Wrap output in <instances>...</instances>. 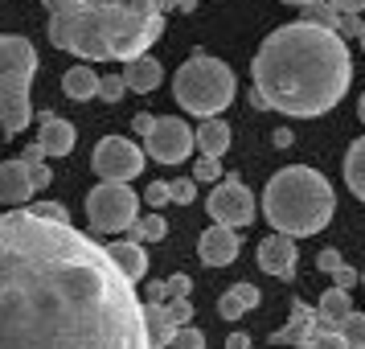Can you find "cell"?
I'll return each mask as SVG.
<instances>
[{"mask_svg": "<svg viewBox=\"0 0 365 349\" xmlns=\"http://www.w3.org/2000/svg\"><path fill=\"white\" fill-rule=\"evenodd\" d=\"M168 349H205V333L193 329V325H185V329H177V337L168 341Z\"/></svg>", "mask_w": 365, "mask_h": 349, "instance_id": "28", "label": "cell"}, {"mask_svg": "<svg viewBox=\"0 0 365 349\" xmlns=\"http://www.w3.org/2000/svg\"><path fill=\"white\" fill-rule=\"evenodd\" d=\"M144 140H148V156L160 161V165H181L193 152V128L177 116H165V119L156 116V123H152V132Z\"/></svg>", "mask_w": 365, "mask_h": 349, "instance_id": "10", "label": "cell"}, {"mask_svg": "<svg viewBox=\"0 0 365 349\" xmlns=\"http://www.w3.org/2000/svg\"><path fill=\"white\" fill-rule=\"evenodd\" d=\"M238 247H242V238H238V231H230V226H210V231L201 234L197 243V255L201 263L210 267H226L238 255Z\"/></svg>", "mask_w": 365, "mask_h": 349, "instance_id": "12", "label": "cell"}, {"mask_svg": "<svg viewBox=\"0 0 365 349\" xmlns=\"http://www.w3.org/2000/svg\"><path fill=\"white\" fill-rule=\"evenodd\" d=\"M226 349H250V337L247 333H230L226 337Z\"/></svg>", "mask_w": 365, "mask_h": 349, "instance_id": "42", "label": "cell"}, {"mask_svg": "<svg viewBox=\"0 0 365 349\" xmlns=\"http://www.w3.org/2000/svg\"><path fill=\"white\" fill-rule=\"evenodd\" d=\"M29 214H37V218H50V222H70L66 206H58V201H37V206H29Z\"/></svg>", "mask_w": 365, "mask_h": 349, "instance_id": "32", "label": "cell"}, {"mask_svg": "<svg viewBox=\"0 0 365 349\" xmlns=\"http://www.w3.org/2000/svg\"><path fill=\"white\" fill-rule=\"evenodd\" d=\"M234 70L222 62V58H210V54H193L177 74H173V95L185 111H193L201 119H217V111H226L234 103Z\"/></svg>", "mask_w": 365, "mask_h": 349, "instance_id": "5", "label": "cell"}, {"mask_svg": "<svg viewBox=\"0 0 365 349\" xmlns=\"http://www.w3.org/2000/svg\"><path fill=\"white\" fill-rule=\"evenodd\" d=\"M168 316L177 320V329H185V325L193 320V304H189V300H168Z\"/></svg>", "mask_w": 365, "mask_h": 349, "instance_id": "34", "label": "cell"}, {"mask_svg": "<svg viewBox=\"0 0 365 349\" xmlns=\"http://www.w3.org/2000/svg\"><path fill=\"white\" fill-rule=\"evenodd\" d=\"M345 181H349V189L365 201V136L353 140L349 152H345Z\"/></svg>", "mask_w": 365, "mask_h": 349, "instance_id": "23", "label": "cell"}, {"mask_svg": "<svg viewBox=\"0 0 365 349\" xmlns=\"http://www.w3.org/2000/svg\"><path fill=\"white\" fill-rule=\"evenodd\" d=\"M160 79H165V70H160V62H156V58H135V62H128V66H123V86H128V91H140V95L156 91V86H160Z\"/></svg>", "mask_w": 365, "mask_h": 349, "instance_id": "19", "label": "cell"}, {"mask_svg": "<svg viewBox=\"0 0 365 349\" xmlns=\"http://www.w3.org/2000/svg\"><path fill=\"white\" fill-rule=\"evenodd\" d=\"M25 168H29V181H34V189H46V185L53 181V173L46 161H25Z\"/></svg>", "mask_w": 365, "mask_h": 349, "instance_id": "33", "label": "cell"}, {"mask_svg": "<svg viewBox=\"0 0 365 349\" xmlns=\"http://www.w3.org/2000/svg\"><path fill=\"white\" fill-rule=\"evenodd\" d=\"M205 210L214 218V226H250L255 222V198H250V189L238 177H222L217 189L210 193L205 201Z\"/></svg>", "mask_w": 365, "mask_h": 349, "instance_id": "9", "label": "cell"}, {"mask_svg": "<svg viewBox=\"0 0 365 349\" xmlns=\"http://www.w3.org/2000/svg\"><path fill=\"white\" fill-rule=\"evenodd\" d=\"M283 4H299V9H308V4H316V0H283Z\"/></svg>", "mask_w": 365, "mask_h": 349, "instance_id": "43", "label": "cell"}, {"mask_svg": "<svg viewBox=\"0 0 365 349\" xmlns=\"http://www.w3.org/2000/svg\"><path fill=\"white\" fill-rule=\"evenodd\" d=\"M168 234V222L160 214H144V218H135V226H132V243H160Z\"/></svg>", "mask_w": 365, "mask_h": 349, "instance_id": "24", "label": "cell"}, {"mask_svg": "<svg viewBox=\"0 0 365 349\" xmlns=\"http://www.w3.org/2000/svg\"><path fill=\"white\" fill-rule=\"evenodd\" d=\"M329 4L341 13V17H345V13H353V17H357V13L365 9V0H329Z\"/></svg>", "mask_w": 365, "mask_h": 349, "instance_id": "40", "label": "cell"}, {"mask_svg": "<svg viewBox=\"0 0 365 349\" xmlns=\"http://www.w3.org/2000/svg\"><path fill=\"white\" fill-rule=\"evenodd\" d=\"M99 95L107 103H119L123 95H128V86H123V74H107V79H99Z\"/></svg>", "mask_w": 365, "mask_h": 349, "instance_id": "31", "label": "cell"}, {"mask_svg": "<svg viewBox=\"0 0 365 349\" xmlns=\"http://www.w3.org/2000/svg\"><path fill=\"white\" fill-rule=\"evenodd\" d=\"M37 70V50L29 37L0 34V119L4 136H21L29 128V79Z\"/></svg>", "mask_w": 365, "mask_h": 349, "instance_id": "6", "label": "cell"}, {"mask_svg": "<svg viewBox=\"0 0 365 349\" xmlns=\"http://www.w3.org/2000/svg\"><path fill=\"white\" fill-rule=\"evenodd\" d=\"M316 337V308H308L304 300H292V316H287V325L283 329H275L271 333V345H308Z\"/></svg>", "mask_w": 365, "mask_h": 349, "instance_id": "11", "label": "cell"}, {"mask_svg": "<svg viewBox=\"0 0 365 349\" xmlns=\"http://www.w3.org/2000/svg\"><path fill=\"white\" fill-rule=\"evenodd\" d=\"M304 349H349V345L341 341V333H316Z\"/></svg>", "mask_w": 365, "mask_h": 349, "instance_id": "36", "label": "cell"}, {"mask_svg": "<svg viewBox=\"0 0 365 349\" xmlns=\"http://www.w3.org/2000/svg\"><path fill=\"white\" fill-rule=\"evenodd\" d=\"M197 198V185L181 177V181H168V201H177V206H189V201Z\"/></svg>", "mask_w": 365, "mask_h": 349, "instance_id": "30", "label": "cell"}, {"mask_svg": "<svg viewBox=\"0 0 365 349\" xmlns=\"http://www.w3.org/2000/svg\"><path fill=\"white\" fill-rule=\"evenodd\" d=\"M259 267L267 275H279V280H292V267H296V238H283V234H271L259 243Z\"/></svg>", "mask_w": 365, "mask_h": 349, "instance_id": "13", "label": "cell"}, {"mask_svg": "<svg viewBox=\"0 0 365 349\" xmlns=\"http://www.w3.org/2000/svg\"><path fill=\"white\" fill-rule=\"evenodd\" d=\"M304 13H308V25H320V29H332V25H336V29H341V13L332 9L329 0H316V4L304 9Z\"/></svg>", "mask_w": 365, "mask_h": 349, "instance_id": "26", "label": "cell"}, {"mask_svg": "<svg viewBox=\"0 0 365 349\" xmlns=\"http://www.w3.org/2000/svg\"><path fill=\"white\" fill-rule=\"evenodd\" d=\"M316 267H320V271H329L341 292L357 288V280H361V275H357V271H353V267L341 259V251H336V247H324V251H320V255H316Z\"/></svg>", "mask_w": 365, "mask_h": 349, "instance_id": "22", "label": "cell"}, {"mask_svg": "<svg viewBox=\"0 0 365 349\" xmlns=\"http://www.w3.org/2000/svg\"><path fill=\"white\" fill-rule=\"evenodd\" d=\"M107 259L119 267V275H128L132 283L148 275V255H144V247L132 243V238H115V243H107Z\"/></svg>", "mask_w": 365, "mask_h": 349, "instance_id": "16", "label": "cell"}, {"mask_svg": "<svg viewBox=\"0 0 365 349\" xmlns=\"http://www.w3.org/2000/svg\"><path fill=\"white\" fill-rule=\"evenodd\" d=\"M357 111H361V119H365V95H361V107H357Z\"/></svg>", "mask_w": 365, "mask_h": 349, "instance_id": "44", "label": "cell"}, {"mask_svg": "<svg viewBox=\"0 0 365 349\" xmlns=\"http://www.w3.org/2000/svg\"><path fill=\"white\" fill-rule=\"evenodd\" d=\"M144 337L152 349H168L177 337V320L168 316V304H144Z\"/></svg>", "mask_w": 365, "mask_h": 349, "instance_id": "18", "label": "cell"}, {"mask_svg": "<svg viewBox=\"0 0 365 349\" xmlns=\"http://www.w3.org/2000/svg\"><path fill=\"white\" fill-rule=\"evenodd\" d=\"M0 349H152L135 283L91 234L0 214Z\"/></svg>", "mask_w": 365, "mask_h": 349, "instance_id": "1", "label": "cell"}, {"mask_svg": "<svg viewBox=\"0 0 365 349\" xmlns=\"http://www.w3.org/2000/svg\"><path fill=\"white\" fill-rule=\"evenodd\" d=\"M144 304H168V280H152V283H144Z\"/></svg>", "mask_w": 365, "mask_h": 349, "instance_id": "37", "label": "cell"}, {"mask_svg": "<svg viewBox=\"0 0 365 349\" xmlns=\"http://www.w3.org/2000/svg\"><path fill=\"white\" fill-rule=\"evenodd\" d=\"M135 189H128V185H111L103 181L95 185L91 193H86V218L99 226V231H132L135 226Z\"/></svg>", "mask_w": 365, "mask_h": 349, "instance_id": "7", "label": "cell"}, {"mask_svg": "<svg viewBox=\"0 0 365 349\" xmlns=\"http://www.w3.org/2000/svg\"><path fill=\"white\" fill-rule=\"evenodd\" d=\"M263 214L283 238H308L320 234L336 214L332 185L308 165H287L279 168L263 193Z\"/></svg>", "mask_w": 365, "mask_h": 349, "instance_id": "4", "label": "cell"}, {"mask_svg": "<svg viewBox=\"0 0 365 349\" xmlns=\"http://www.w3.org/2000/svg\"><path fill=\"white\" fill-rule=\"evenodd\" d=\"M91 165H95V173H99L103 181L128 185L132 177H140V173H144V152L135 148L132 140H123V136H107V140H99V144H95V152H91Z\"/></svg>", "mask_w": 365, "mask_h": 349, "instance_id": "8", "label": "cell"}, {"mask_svg": "<svg viewBox=\"0 0 365 349\" xmlns=\"http://www.w3.org/2000/svg\"><path fill=\"white\" fill-rule=\"evenodd\" d=\"M357 41H361V50H365V29H361V37H357Z\"/></svg>", "mask_w": 365, "mask_h": 349, "instance_id": "45", "label": "cell"}, {"mask_svg": "<svg viewBox=\"0 0 365 349\" xmlns=\"http://www.w3.org/2000/svg\"><path fill=\"white\" fill-rule=\"evenodd\" d=\"M189 288H193V280H189L185 271L168 275V300H185V296H189Z\"/></svg>", "mask_w": 365, "mask_h": 349, "instance_id": "35", "label": "cell"}, {"mask_svg": "<svg viewBox=\"0 0 365 349\" xmlns=\"http://www.w3.org/2000/svg\"><path fill=\"white\" fill-rule=\"evenodd\" d=\"M361 29H365V21H361V17H353V13H345L336 34H341V37H361Z\"/></svg>", "mask_w": 365, "mask_h": 349, "instance_id": "38", "label": "cell"}, {"mask_svg": "<svg viewBox=\"0 0 365 349\" xmlns=\"http://www.w3.org/2000/svg\"><path fill=\"white\" fill-rule=\"evenodd\" d=\"M144 198H148V206H165L168 201V181H152Z\"/></svg>", "mask_w": 365, "mask_h": 349, "instance_id": "39", "label": "cell"}, {"mask_svg": "<svg viewBox=\"0 0 365 349\" xmlns=\"http://www.w3.org/2000/svg\"><path fill=\"white\" fill-rule=\"evenodd\" d=\"M37 123H41V132H37V144L46 156H66L74 148V128H70V119H62L58 111H37Z\"/></svg>", "mask_w": 365, "mask_h": 349, "instance_id": "14", "label": "cell"}, {"mask_svg": "<svg viewBox=\"0 0 365 349\" xmlns=\"http://www.w3.org/2000/svg\"><path fill=\"white\" fill-rule=\"evenodd\" d=\"M217 313H222V320H238L242 313H250L247 304H242V296L234 292V288H226L222 296H217Z\"/></svg>", "mask_w": 365, "mask_h": 349, "instance_id": "27", "label": "cell"}, {"mask_svg": "<svg viewBox=\"0 0 365 349\" xmlns=\"http://www.w3.org/2000/svg\"><path fill=\"white\" fill-rule=\"evenodd\" d=\"M341 341L349 349H365V313H349L341 325Z\"/></svg>", "mask_w": 365, "mask_h": 349, "instance_id": "25", "label": "cell"}, {"mask_svg": "<svg viewBox=\"0 0 365 349\" xmlns=\"http://www.w3.org/2000/svg\"><path fill=\"white\" fill-rule=\"evenodd\" d=\"M250 74H255L259 107L283 111L292 119H312L345 99L353 62H349L345 37L336 29L292 21L267 34L250 62Z\"/></svg>", "mask_w": 365, "mask_h": 349, "instance_id": "2", "label": "cell"}, {"mask_svg": "<svg viewBox=\"0 0 365 349\" xmlns=\"http://www.w3.org/2000/svg\"><path fill=\"white\" fill-rule=\"evenodd\" d=\"M29 198H34V181H29L25 161H0V201L21 210Z\"/></svg>", "mask_w": 365, "mask_h": 349, "instance_id": "15", "label": "cell"}, {"mask_svg": "<svg viewBox=\"0 0 365 349\" xmlns=\"http://www.w3.org/2000/svg\"><path fill=\"white\" fill-rule=\"evenodd\" d=\"M193 177H197V181H222V161H217V156H197Z\"/></svg>", "mask_w": 365, "mask_h": 349, "instance_id": "29", "label": "cell"}, {"mask_svg": "<svg viewBox=\"0 0 365 349\" xmlns=\"http://www.w3.org/2000/svg\"><path fill=\"white\" fill-rule=\"evenodd\" d=\"M50 41L86 62H135L165 34L168 13H189L201 0H41Z\"/></svg>", "mask_w": 365, "mask_h": 349, "instance_id": "3", "label": "cell"}, {"mask_svg": "<svg viewBox=\"0 0 365 349\" xmlns=\"http://www.w3.org/2000/svg\"><path fill=\"white\" fill-rule=\"evenodd\" d=\"M193 144L201 148V156H222L230 148V123L226 119H201V128L193 132Z\"/></svg>", "mask_w": 365, "mask_h": 349, "instance_id": "20", "label": "cell"}, {"mask_svg": "<svg viewBox=\"0 0 365 349\" xmlns=\"http://www.w3.org/2000/svg\"><path fill=\"white\" fill-rule=\"evenodd\" d=\"M62 95H66V99H78V103L95 99V95H99V74L91 66H70L66 74H62Z\"/></svg>", "mask_w": 365, "mask_h": 349, "instance_id": "21", "label": "cell"}, {"mask_svg": "<svg viewBox=\"0 0 365 349\" xmlns=\"http://www.w3.org/2000/svg\"><path fill=\"white\" fill-rule=\"evenodd\" d=\"M353 313V304H349V292L341 288H329L320 304H316V333H341L345 325V316Z\"/></svg>", "mask_w": 365, "mask_h": 349, "instance_id": "17", "label": "cell"}, {"mask_svg": "<svg viewBox=\"0 0 365 349\" xmlns=\"http://www.w3.org/2000/svg\"><path fill=\"white\" fill-rule=\"evenodd\" d=\"M132 123H135V132H140V136H148V132H152V123H156V116H148V111H140V116H135Z\"/></svg>", "mask_w": 365, "mask_h": 349, "instance_id": "41", "label": "cell"}]
</instances>
